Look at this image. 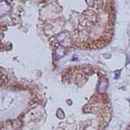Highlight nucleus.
<instances>
[{
    "label": "nucleus",
    "mask_w": 130,
    "mask_h": 130,
    "mask_svg": "<svg viewBox=\"0 0 130 130\" xmlns=\"http://www.w3.org/2000/svg\"><path fill=\"white\" fill-rule=\"evenodd\" d=\"M107 88H108V80L105 78H103L102 80V82H101L99 86H98V91L102 93V92L105 91Z\"/></svg>",
    "instance_id": "nucleus-1"
},
{
    "label": "nucleus",
    "mask_w": 130,
    "mask_h": 130,
    "mask_svg": "<svg viewBox=\"0 0 130 130\" xmlns=\"http://www.w3.org/2000/svg\"><path fill=\"white\" fill-rule=\"evenodd\" d=\"M120 73H121V71H120V70H118V71H117V73L115 72V78H118V77H119V75H120Z\"/></svg>",
    "instance_id": "nucleus-2"
}]
</instances>
